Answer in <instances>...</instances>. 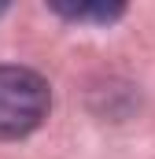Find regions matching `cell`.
Listing matches in <instances>:
<instances>
[{"label":"cell","instance_id":"1","mask_svg":"<svg viewBox=\"0 0 155 159\" xmlns=\"http://www.w3.org/2000/svg\"><path fill=\"white\" fill-rule=\"evenodd\" d=\"M52 89L30 67H0V141H22L48 119Z\"/></svg>","mask_w":155,"mask_h":159},{"label":"cell","instance_id":"3","mask_svg":"<svg viewBox=\"0 0 155 159\" xmlns=\"http://www.w3.org/2000/svg\"><path fill=\"white\" fill-rule=\"evenodd\" d=\"M0 15H4V4H0Z\"/></svg>","mask_w":155,"mask_h":159},{"label":"cell","instance_id":"2","mask_svg":"<svg viewBox=\"0 0 155 159\" xmlns=\"http://www.w3.org/2000/svg\"><path fill=\"white\" fill-rule=\"evenodd\" d=\"M52 11L55 15H63V19H70V22H115L118 15H122V7L118 4H78V7H67V4H52Z\"/></svg>","mask_w":155,"mask_h":159}]
</instances>
